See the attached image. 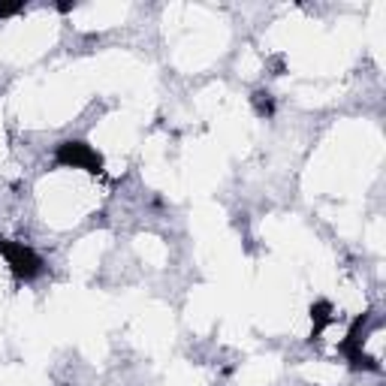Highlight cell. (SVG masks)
<instances>
[{"label":"cell","instance_id":"6da1fadb","mask_svg":"<svg viewBox=\"0 0 386 386\" xmlns=\"http://www.w3.org/2000/svg\"><path fill=\"white\" fill-rule=\"evenodd\" d=\"M58 160L63 167H76V169H91V172L100 169V157L85 142H63L58 148Z\"/></svg>","mask_w":386,"mask_h":386}]
</instances>
